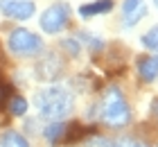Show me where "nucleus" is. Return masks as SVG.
Returning <instances> with one entry per match:
<instances>
[{"instance_id":"1","label":"nucleus","mask_w":158,"mask_h":147,"mask_svg":"<svg viewBox=\"0 0 158 147\" xmlns=\"http://www.w3.org/2000/svg\"><path fill=\"white\" fill-rule=\"evenodd\" d=\"M34 104H36L41 118L54 122V120H61V118L73 113L75 97H73V93H70L68 88H63V86H45V88H41V91H36Z\"/></svg>"},{"instance_id":"2","label":"nucleus","mask_w":158,"mask_h":147,"mask_svg":"<svg viewBox=\"0 0 158 147\" xmlns=\"http://www.w3.org/2000/svg\"><path fill=\"white\" fill-rule=\"evenodd\" d=\"M99 115L102 120L113 129H122L131 122V109H129V102L124 97V93L120 91L118 86H109L104 91L102 104H99Z\"/></svg>"},{"instance_id":"3","label":"nucleus","mask_w":158,"mask_h":147,"mask_svg":"<svg viewBox=\"0 0 158 147\" xmlns=\"http://www.w3.org/2000/svg\"><path fill=\"white\" fill-rule=\"evenodd\" d=\"M7 48L16 57H25V59L36 57L43 52V39L25 27H16V29H11L9 39H7Z\"/></svg>"},{"instance_id":"4","label":"nucleus","mask_w":158,"mask_h":147,"mask_svg":"<svg viewBox=\"0 0 158 147\" xmlns=\"http://www.w3.org/2000/svg\"><path fill=\"white\" fill-rule=\"evenodd\" d=\"M68 20H70V7L66 2L50 5L48 9L41 14V29L45 34H56L68 25Z\"/></svg>"},{"instance_id":"5","label":"nucleus","mask_w":158,"mask_h":147,"mask_svg":"<svg viewBox=\"0 0 158 147\" xmlns=\"http://www.w3.org/2000/svg\"><path fill=\"white\" fill-rule=\"evenodd\" d=\"M36 7L32 0H0V14L14 20H27L34 16Z\"/></svg>"},{"instance_id":"6","label":"nucleus","mask_w":158,"mask_h":147,"mask_svg":"<svg viewBox=\"0 0 158 147\" xmlns=\"http://www.w3.org/2000/svg\"><path fill=\"white\" fill-rule=\"evenodd\" d=\"M63 72V61L59 59V54L50 52L41 59L36 63V77L43 79V82H54V79H59Z\"/></svg>"},{"instance_id":"7","label":"nucleus","mask_w":158,"mask_h":147,"mask_svg":"<svg viewBox=\"0 0 158 147\" xmlns=\"http://www.w3.org/2000/svg\"><path fill=\"white\" fill-rule=\"evenodd\" d=\"M145 16H147L145 0H124L122 2V23H124V27H135Z\"/></svg>"},{"instance_id":"8","label":"nucleus","mask_w":158,"mask_h":147,"mask_svg":"<svg viewBox=\"0 0 158 147\" xmlns=\"http://www.w3.org/2000/svg\"><path fill=\"white\" fill-rule=\"evenodd\" d=\"M135 70L142 82H154L158 77V54H149V57H140L135 61Z\"/></svg>"},{"instance_id":"9","label":"nucleus","mask_w":158,"mask_h":147,"mask_svg":"<svg viewBox=\"0 0 158 147\" xmlns=\"http://www.w3.org/2000/svg\"><path fill=\"white\" fill-rule=\"evenodd\" d=\"M66 129H68V122H63V120L48 122L45 127H43V138H45L50 145H59V143H63Z\"/></svg>"},{"instance_id":"10","label":"nucleus","mask_w":158,"mask_h":147,"mask_svg":"<svg viewBox=\"0 0 158 147\" xmlns=\"http://www.w3.org/2000/svg\"><path fill=\"white\" fill-rule=\"evenodd\" d=\"M113 9V0H95V2H86L79 7V16L81 18H93L99 14H109Z\"/></svg>"},{"instance_id":"11","label":"nucleus","mask_w":158,"mask_h":147,"mask_svg":"<svg viewBox=\"0 0 158 147\" xmlns=\"http://www.w3.org/2000/svg\"><path fill=\"white\" fill-rule=\"evenodd\" d=\"M0 147H30V141L23 136V134H18V131H5L2 136H0Z\"/></svg>"},{"instance_id":"12","label":"nucleus","mask_w":158,"mask_h":147,"mask_svg":"<svg viewBox=\"0 0 158 147\" xmlns=\"http://www.w3.org/2000/svg\"><path fill=\"white\" fill-rule=\"evenodd\" d=\"M75 39L79 41V43H86V48L90 50V52H102L104 50V41L99 39V36H95V34H88V32H79Z\"/></svg>"},{"instance_id":"13","label":"nucleus","mask_w":158,"mask_h":147,"mask_svg":"<svg viewBox=\"0 0 158 147\" xmlns=\"http://www.w3.org/2000/svg\"><path fill=\"white\" fill-rule=\"evenodd\" d=\"M9 113L11 115H25L27 113V100L25 97H20V95H11V100H9Z\"/></svg>"},{"instance_id":"14","label":"nucleus","mask_w":158,"mask_h":147,"mask_svg":"<svg viewBox=\"0 0 158 147\" xmlns=\"http://www.w3.org/2000/svg\"><path fill=\"white\" fill-rule=\"evenodd\" d=\"M142 45L158 54V25H154L147 34H142Z\"/></svg>"},{"instance_id":"15","label":"nucleus","mask_w":158,"mask_h":147,"mask_svg":"<svg viewBox=\"0 0 158 147\" xmlns=\"http://www.w3.org/2000/svg\"><path fill=\"white\" fill-rule=\"evenodd\" d=\"M9 100H11V84L0 77V111L9 104Z\"/></svg>"},{"instance_id":"16","label":"nucleus","mask_w":158,"mask_h":147,"mask_svg":"<svg viewBox=\"0 0 158 147\" xmlns=\"http://www.w3.org/2000/svg\"><path fill=\"white\" fill-rule=\"evenodd\" d=\"M61 48L66 50L70 57H79V54H81V43H79L75 36H73V39H63L61 41Z\"/></svg>"},{"instance_id":"17","label":"nucleus","mask_w":158,"mask_h":147,"mask_svg":"<svg viewBox=\"0 0 158 147\" xmlns=\"http://www.w3.org/2000/svg\"><path fill=\"white\" fill-rule=\"evenodd\" d=\"M120 147H147V145L140 143V141H135V138H122V141H120Z\"/></svg>"},{"instance_id":"18","label":"nucleus","mask_w":158,"mask_h":147,"mask_svg":"<svg viewBox=\"0 0 158 147\" xmlns=\"http://www.w3.org/2000/svg\"><path fill=\"white\" fill-rule=\"evenodd\" d=\"M154 113H156V118H158V100L154 102Z\"/></svg>"},{"instance_id":"19","label":"nucleus","mask_w":158,"mask_h":147,"mask_svg":"<svg viewBox=\"0 0 158 147\" xmlns=\"http://www.w3.org/2000/svg\"><path fill=\"white\" fill-rule=\"evenodd\" d=\"M5 61V54H2V48H0V63Z\"/></svg>"},{"instance_id":"20","label":"nucleus","mask_w":158,"mask_h":147,"mask_svg":"<svg viewBox=\"0 0 158 147\" xmlns=\"http://www.w3.org/2000/svg\"><path fill=\"white\" fill-rule=\"evenodd\" d=\"M154 5H156V7H158V0H154Z\"/></svg>"}]
</instances>
